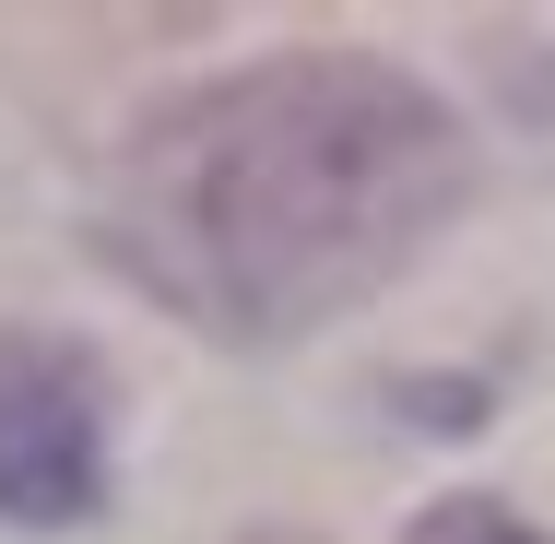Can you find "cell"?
I'll list each match as a JSON object with an SVG mask.
<instances>
[{
  "label": "cell",
  "mask_w": 555,
  "mask_h": 544,
  "mask_svg": "<svg viewBox=\"0 0 555 544\" xmlns=\"http://www.w3.org/2000/svg\"><path fill=\"white\" fill-rule=\"evenodd\" d=\"M473 202V130L366 48H284L142 107L95 166V249L202 343H308L390 296Z\"/></svg>",
  "instance_id": "cell-1"
},
{
  "label": "cell",
  "mask_w": 555,
  "mask_h": 544,
  "mask_svg": "<svg viewBox=\"0 0 555 544\" xmlns=\"http://www.w3.org/2000/svg\"><path fill=\"white\" fill-rule=\"evenodd\" d=\"M107 367L72 331H0V521L72 533L107 509Z\"/></svg>",
  "instance_id": "cell-2"
},
{
  "label": "cell",
  "mask_w": 555,
  "mask_h": 544,
  "mask_svg": "<svg viewBox=\"0 0 555 544\" xmlns=\"http://www.w3.org/2000/svg\"><path fill=\"white\" fill-rule=\"evenodd\" d=\"M402 544H555V533H532L508 497L461 485V497H438V509H414V521H402Z\"/></svg>",
  "instance_id": "cell-3"
}]
</instances>
